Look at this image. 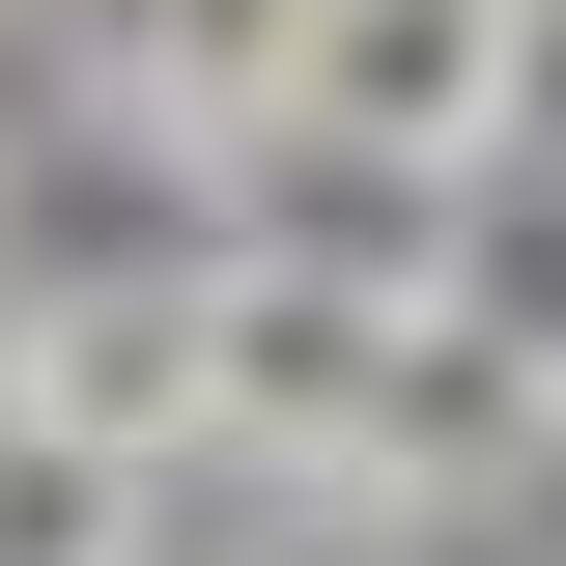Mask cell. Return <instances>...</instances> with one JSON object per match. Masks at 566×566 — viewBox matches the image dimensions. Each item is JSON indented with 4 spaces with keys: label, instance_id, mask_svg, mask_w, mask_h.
<instances>
[{
    "label": "cell",
    "instance_id": "4",
    "mask_svg": "<svg viewBox=\"0 0 566 566\" xmlns=\"http://www.w3.org/2000/svg\"><path fill=\"white\" fill-rule=\"evenodd\" d=\"M538 453H566V397L482 340V312H424V340H397V424H368V510H424V482L482 510V482H538Z\"/></svg>",
    "mask_w": 566,
    "mask_h": 566
},
{
    "label": "cell",
    "instance_id": "3",
    "mask_svg": "<svg viewBox=\"0 0 566 566\" xmlns=\"http://www.w3.org/2000/svg\"><path fill=\"white\" fill-rule=\"evenodd\" d=\"M397 340H424V283H397V255H227V453H283V482H368Z\"/></svg>",
    "mask_w": 566,
    "mask_h": 566
},
{
    "label": "cell",
    "instance_id": "1",
    "mask_svg": "<svg viewBox=\"0 0 566 566\" xmlns=\"http://www.w3.org/2000/svg\"><path fill=\"white\" fill-rule=\"evenodd\" d=\"M510 85H538V0H312V57H283V142H340V170H397V199H482Z\"/></svg>",
    "mask_w": 566,
    "mask_h": 566
},
{
    "label": "cell",
    "instance_id": "7",
    "mask_svg": "<svg viewBox=\"0 0 566 566\" xmlns=\"http://www.w3.org/2000/svg\"><path fill=\"white\" fill-rule=\"evenodd\" d=\"M227 566H397V510H368V482H312L283 538H227Z\"/></svg>",
    "mask_w": 566,
    "mask_h": 566
},
{
    "label": "cell",
    "instance_id": "6",
    "mask_svg": "<svg viewBox=\"0 0 566 566\" xmlns=\"http://www.w3.org/2000/svg\"><path fill=\"white\" fill-rule=\"evenodd\" d=\"M0 566H142V453H85V424H0Z\"/></svg>",
    "mask_w": 566,
    "mask_h": 566
},
{
    "label": "cell",
    "instance_id": "5",
    "mask_svg": "<svg viewBox=\"0 0 566 566\" xmlns=\"http://www.w3.org/2000/svg\"><path fill=\"white\" fill-rule=\"evenodd\" d=\"M424 312H482V340H510V368L566 397V142H510L482 199H453V255H424Z\"/></svg>",
    "mask_w": 566,
    "mask_h": 566
},
{
    "label": "cell",
    "instance_id": "2",
    "mask_svg": "<svg viewBox=\"0 0 566 566\" xmlns=\"http://www.w3.org/2000/svg\"><path fill=\"white\" fill-rule=\"evenodd\" d=\"M0 424H85V453H227V255H114L0 312Z\"/></svg>",
    "mask_w": 566,
    "mask_h": 566
}]
</instances>
